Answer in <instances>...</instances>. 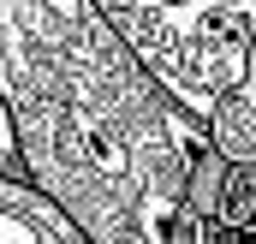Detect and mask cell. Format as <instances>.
Segmentation results:
<instances>
[{"label":"cell","mask_w":256,"mask_h":244,"mask_svg":"<svg viewBox=\"0 0 256 244\" xmlns=\"http://www.w3.org/2000/svg\"><path fill=\"white\" fill-rule=\"evenodd\" d=\"M0 102L30 179L96 244H167L208 125L102 0H0Z\"/></svg>","instance_id":"obj_1"},{"label":"cell","mask_w":256,"mask_h":244,"mask_svg":"<svg viewBox=\"0 0 256 244\" xmlns=\"http://www.w3.org/2000/svg\"><path fill=\"white\" fill-rule=\"evenodd\" d=\"M102 6L149 60V72L202 125L250 66L256 0H102Z\"/></svg>","instance_id":"obj_2"},{"label":"cell","mask_w":256,"mask_h":244,"mask_svg":"<svg viewBox=\"0 0 256 244\" xmlns=\"http://www.w3.org/2000/svg\"><path fill=\"white\" fill-rule=\"evenodd\" d=\"M84 226L36 179L0 173V244H78Z\"/></svg>","instance_id":"obj_3"},{"label":"cell","mask_w":256,"mask_h":244,"mask_svg":"<svg viewBox=\"0 0 256 244\" xmlns=\"http://www.w3.org/2000/svg\"><path fill=\"white\" fill-rule=\"evenodd\" d=\"M208 143L226 155L232 173H256V48H250L244 78L214 102V114H208Z\"/></svg>","instance_id":"obj_4"},{"label":"cell","mask_w":256,"mask_h":244,"mask_svg":"<svg viewBox=\"0 0 256 244\" xmlns=\"http://www.w3.org/2000/svg\"><path fill=\"white\" fill-rule=\"evenodd\" d=\"M256 202V173H232V190H226V220H220V238H232V226L250 214Z\"/></svg>","instance_id":"obj_5"},{"label":"cell","mask_w":256,"mask_h":244,"mask_svg":"<svg viewBox=\"0 0 256 244\" xmlns=\"http://www.w3.org/2000/svg\"><path fill=\"white\" fill-rule=\"evenodd\" d=\"M0 173H12V179H30V161H24V149H18V131H12L6 102H0Z\"/></svg>","instance_id":"obj_6"},{"label":"cell","mask_w":256,"mask_h":244,"mask_svg":"<svg viewBox=\"0 0 256 244\" xmlns=\"http://www.w3.org/2000/svg\"><path fill=\"white\" fill-rule=\"evenodd\" d=\"M244 238H256V202H250V214L232 226V238H226V244H244Z\"/></svg>","instance_id":"obj_7"}]
</instances>
